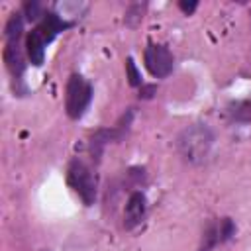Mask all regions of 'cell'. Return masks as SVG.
I'll return each instance as SVG.
<instances>
[{
	"label": "cell",
	"mask_w": 251,
	"mask_h": 251,
	"mask_svg": "<svg viewBox=\"0 0 251 251\" xmlns=\"http://www.w3.org/2000/svg\"><path fill=\"white\" fill-rule=\"evenodd\" d=\"M233 235H235V224L229 218L212 220L202 233V243H200L198 251H212L216 245L229 241Z\"/></svg>",
	"instance_id": "6"
},
{
	"label": "cell",
	"mask_w": 251,
	"mask_h": 251,
	"mask_svg": "<svg viewBox=\"0 0 251 251\" xmlns=\"http://www.w3.org/2000/svg\"><path fill=\"white\" fill-rule=\"evenodd\" d=\"M155 90H157L155 84H143V86H139V98H151L155 94Z\"/></svg>",
	"instance_id": "14"
},
{
	"label": "cell",
	"mask_w": 251,
	"mask_h": 251,
	"mask_svg": "<svg viewBox=\"0 0 251 251\" xmlns=\"http://www.w3.org/2000/svg\"><path fill=\"white\" fill-rule=\"evenodd\" d=\"M196 6H198L196 2H178V8H180V10H182L186 16H190V14L196 10Z\"/></svg>",
	"instance_id": "15"
},
{
	"label": "cell",
	"mask_w": 251,
	"mask_h": 251,
	"mask_svg": "<svg viewBox=\"0 0 251 251\" xmlns=\"http://www.w3.org/2000/svg\"><path fill=\"white\" fill-rule=\"evenodd\" d=\"M126 76H127V80H129L131 86H143L141 75H139V71L135 67V61L131 57H127V61H126Z\"/></svg>",
	"instance_id": "12"
},
{
	"label": "cell",
	"mask_w": 251,
	"mask_h": 251,
	"mask_svg": "<svg viewBox=\"0 0 251 251\" xmlns=\"http://www.w3.org/2000/svg\"><path fill=\"white\" fill-rule=\"evenodd\" d=\"M214 145V133L206 124H192L184 127L176 137V149L180 157L190 165H200L208 159Z\"/></svg>",
	"instance_id": "1"
},
{
	"label": "cell",
	"mask_w": 251,
	"mask_h": 251,
	"mask_svg": "<svg viewBox=\"0 0 251 251\" xmlns=\"http://www.w3.org/2000/svg\"><path fill=\"white\" fill-rule=\"evenodd\" d=\"M67 184L78 194L84 206H92L98 192V178L90 165L82 159H73L67 167Z\"/></svg>",
	"instance_id": "3"
},
{
	"label": "cell",
	"mask_w": 251,
	"mask_h": 251,
	"mask_svg": "<svg viewBox=\"0 0 251 251\" xmlns=\"http://www.w3.org/2000/svg\"><path fill=\"white\" fill-rule=\"evenodd\" d=\"M143 63L145 69L155 78H167L175 69V57L169 51L167 45L161 43H149L143 51Z\"/></svg>",
	"instance_id": "5"
},
{
	"label": "cell",
	"mask_w": 251,
	"mask_h": 251,
	"mask_svg": "<svg viewBox=\"0 0 251 251\" xmlns=\"http://www.w3.org/2000/svg\"><path fill=\"white\" fill-rule=\"evenodd\" d=\"M73 25V22H67V20H63L59 14H55V12H45L43 14V18L37 22V31L43 35V39L47 41V43H51L61 31H65V29H69Z\"/></svg>",
	"instance_id": "8"
},
{
	"label": "cell",
	"mask_w": 251,
	"mask_h": 251,
	"mask_svg": "<svg viewBox=\"0 0 251 251\" xmlns=\"http://www.w3.org/2000/svg\"><path fill=\"white\" fill-rule=\"evenodd\" d=\"M45 47H47V41L37 31V27H33L25 35V55H27L31 65H35V67L43 65V61H45Z\"/></svg>",
	"instance_id": "9"
},
{
	"label": "cell",
	"mask_w": 251,
	"mask_h": 251,
	"mask_svg": "<svg viewBox=\"0 0 251 251\" xmlns=\"http://www.w3.org/2000/svg\"><path fill=\"white\" fill-rule=\"evenodd\" d=\"M92 84L82 76L73 73L67 80V90H65V110L71 120L82 118L86 108L92 102Z\"/></svg>",
	"instance_id": "4"
},
{
	"label": "cell",
	"mask_w": 251,
	"mask_h": 251,
	"mask_svg": "<svg viewBox=\"0 0 251 251\" xmlns=\"http://www.w3.org/2000/svg\"><path fill=\"white\" fill-rule=\"evenodd\" d=\"M22 31H24V14L22 12H14L6 24V47H4V63H6V69L10 71L12 78L16 82H22V76H24V69H25V63H24V51H22V45H20V39H22Z\"/></svg>",
	"instance_id": "2"
},
{
	"label": "cell",
	"mask_w": 251,
	"mask_h": 251,
	"mask_svg": "<svg viewBox=\"0 0 251 251\" xmlns=\"http://www.w3.org/2000/svg\"><path fill=\"white\" fill-rule=\"evenodd\" d=\"M226 112H227V118L235 124H251V100L249 98L229 102Z\"/></svg>",
	"instance_id": "10"
},
{
	"label": "cell",
	"mask_w": 251,
	"mask_h": 251,
	"mask_svg": "<svg viewBox=\"0 0 251 251\" xmlns=\"http://www.w3.org/2000/svg\"><path fill=\"white\" fill-rule=\"evenodd\" d=\"M143 6L141 4H133V6H129V10H127V14H126V22L129 24V25H135L143 16Z\"/></svg>",
	"instance_id": "13"
},
{
	"label": "cell",
	"mask_w": 251,
	"mask_h": 251,
	"mask_svg": "<svg viewBox=\"0 0 251 251\" xmlns=\"http://www.w3.org/2000/svg\"><path fill=\"white\" fill-rule=\"evenodd\" d=\"M22 14H24L25 20H29V22H39V20L43 18L45 10H43V4H41V2L31 0V2H25V4L22 6Z\"/></svg>",
	"instance_id": "11"
},
{
	"label": "cell",
	"mask_w": 251,
	"mask_h": 251,
	"mask_svg": "<svg viewBox=\"0 0 251 251\" xmlns=\"http://www.w3.org/2000/svg\"><path fill=\"white\" fill-rule=\"evenodd\" d=\"M147 214V198L141 190H131L124 208V227L133 229L137 227Z\"/></svg>",
	"instance_id": "7"
}]
</instances>
